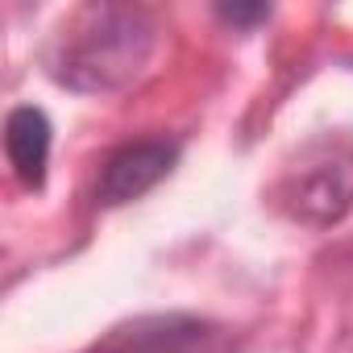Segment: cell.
Returning <instances> with one entry per match:
<instances>
[{
    "label": "cell",
    "instance_id": "obj_5",
    "mask_svg": "<svg viewBox=\"0 0 353 353\" xmlns=\"http://www.w3.org/2000/svg\"><path fill=\"white\" fill-rule=\"evenodd\" d=\"M50 141H54V129H50V117L38 104H17L5 117V154H9V166H13L21 188L38 192L46 183Z\"/></svg>",
    "mask_w": 353,
    "mask_h": 353
},
{
    "label": "cell",
    "instance_id": "obj_6",
    "mask_svg": "<svg viewBox=\"0 0 353 353\" xmlns=\"http://www.w3.org/2000/svg\"><path fill=\"white\" fill-rule=\"evenodd\" d=\"M216 17L229 21V26H258V21L270 17V5H221Z\"/></svg>",
    "mask_w": 353,
    "mask_h": 353
},
{
    "label": "cell",
    "instance_id": "obj_3",
    "mask_svg": "<svg viewBox=\"0 0 353 353\" xmlns=\"http://www.w3.org/2000/svg\"><path fill=\"white\" fill-rule=\"evenodd\" d=\"M233 328L188 316V312H150L112 324L88 353H233Z\"/></svg>",
    "mask_w": 353,
    "mask_h": 353
},
{
    "label": "cell",
    "instance_id": "obj_2",
    "mask_svg": "<svg viewBox=\"0 0 353 353\" xmlns=\"http://www.w3.org/2000/svg\"><path fill=\"white\" fill-rule=\"evenodd\" d=\"M270 204L307 229H328L353 212V133H320L303 141L274 174Z\"/></svg>",
    "mask_w": 353,
    "mask_h": 353
},
{
    "label": "cell",
    "instance_id": "obj_4",
    "mask_svg": "<svg viewBox=\"0 0 353 353\" xmlns=\"http://www.w3.org/2000/svg\"><path fill=\"white\" fill-rule=\"evenodd\" d=\"M179 162V141H166V137H145V141H129L121 150H112L100 166V179H96V200L104 208H121L133 204L137 196L154 192L166 174Z\"/></svg>",
    "mask_w": 353,
    "mask_h": 353
},
{
    "label": "cell",
    "instance_id": "obj_1",
    "mask_svg": "<svg viewBox=\"0 0 353 353\" xmlns=\"http://www.w3.org/2000/svg\"><path fill=\"white\" fill-rule=\"evenodd\" d=\"M158 30L145 9L133 5H79L59 21L42 50V67L54 83L83 92V96H108L129 88L150 54H154Z\"/></svg>",
    "mask_w": 353,
    "mask_h": 353
}]
</instances>
